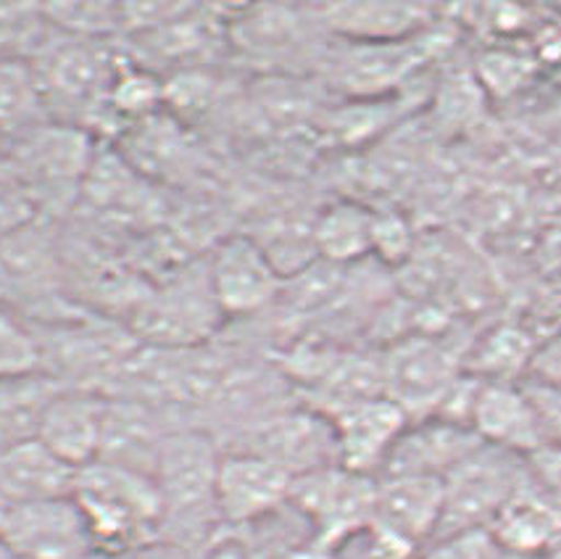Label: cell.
<instances>
[{
  "label": "cell",
  "instance_id": "obj_23",
  "mask_svg": "<svg viewBox=\"0 0 561 559\" xmlns=\"http://www.w3.org/2000/svg\"><path fill=\"white\" fill-rule=\"evenodd\" d=\"M64 388L43 369L0 378V448L37 438L45 412Z\"/></svg>",
  "mask_w": 561,
  "mask_h": 559
},
{
  "label": "cell",
  "instance_id": "obj_13",
  "mask_svg": "<svg viewBox=\"0 0 561 559\" xmlns=\"http://www.w3.org/2000/svg\"><path fill=\"white\" fill-rule=\"evenodd\" d=\"M293 478L272 461L248 452L225 448L217 478V512L221 525L243 528L261 523L290 502Z\"/></svg>",
  "mask_w": 561,
  "mask_h": 559
},
{
  "label": "cell",
  "instance_id": "obj_5",
  "mask_svg": "<svg viewBox=\"0 0 561 559\" xmlns=\"http://www.w3.org/2000/svg\"><path fill=\"white\" fill-rule=\"evenodd\" d=\"M380 364L385 396L411 422L435 418L465 378L456 351L435 335L401 338L380 356Z\"/></svg>",
  "mask_w": 561,
  "mask_h": 559
},
{
  "label": "cell",
  "instance_id": "obj_19",
  "mask_svg": "<svg viewBox=\"0 0 561 559\" xmlns=\"http://www.w3.org/2000/svg\"><path fill=\"white\" fill-rule=\"evenodd\" d=\"M88 146L77 138L71 127H35L30 135L14 142L16 172L22 191L30 196L54 198L58 187L88 169Z\"/></svg>",
  "mask_w": 561,
  "mask_h": 559
},
{
  "label": "cell",
  "instance_id": "obj_29",
  "mask_svg": "<svg viewBox=\"0 0 561 559\" xmlns=\"http://www.w3.org/2000/svg\"><path fill=\"white\" fill-rule=\"evenodd\" d=\"M41 369L37 343L30 324L0 304V378Z\"/></svg>",
  "mask_w": 561,
  "mask_h": 559
},
{
  "label": "cell",
  "instance_id": "obj_25",
  "mask_svg": "<svg viewBox=\"0 0 561 559\" xmlns=\"http://www.w3.org/2000/svg\"><path fill=\"white\" fill-rule=\"evenodd\" d=\"M45 103L27 61L0 58V140L19 142L41 127Z\"/></svg>",
  "mask_w": 561,
  "mask_h": 559
},
{
  "label": "cell",
  "instance_id": "obj_22",
  "mask_svg": "<svg viewBox=\"0 0 561 559\" xmlns=\"http://www.w3.org/2000/svg\"><path fill=\"white\" fill-rule=\"evenodd\" d=\"M561 533V510L533 478L501 506L499 515L488 525V536L508 557L540 559L553 538Z\"/></svg>",
  "mask_w": 561,
  "mask_h": 559
},
{
  "label": "cell",
  "instance_id": "obj_38",
  "mask_svg": "<svg viewBox=\"0 0 561 559\" xmlns=\"http://www.w3.org/2000/svg\"><path fill=\"white\" fill-rule=\"evenodd\" d=\"M506 559H517V557H508V555H506Z\"/></svg>",
  "mask_w": 561,
  "mask_h": 559
},
{
  "label": "cell",
  "instance_id": "obj_7",
  "mask_svg": "<svg viewBox=\"0 0 561 559\" xmlns=\"http://www.w3.org/2000/svg\"><path fill=\"white\" fill-rule=\"evenodd\" d=\"M225 448V446H221ZM230 452H248L272 461L296 480L337 461V441L330 418L311 407H283L256 425L245 427L243 441Z\"/></svg>",
  "mask_w": 561,
  "mask_h": 559
},
{
  "label": "cell",
  "instance_id": "obj_2",
  "mask_svg": "<svg viewBox=\"0 0 561 559\" xmlns=\"http://www.w3.org/2000/svg\"><path fill=\"white\" fill-rule=\"evenodd\" d=\"M75 502L80 504L98 551L140 555L164 536L159 486L140 472L93 461L77 476Z\"/></svg>",
  "mask_w": 561,
  "mask_h": 559
},
{
  "label": "cell",
  "instance_id": "obj_21",
  "mask_svg": "<svg viewBox=\"0 0 561 559\" xmlns=\"http://www.w3.org/2000/svg\"><path fill=\"white\" fill-rule=\"evenodd\" d=\"M80 470L50 452L41 438L0 448V497L9 504L75 497Z\"/></svg>",
  "mask_w": 561,
  "mask_h": 559
},
{
  "label": "cell",
  "instance_id": "obj_15",
  "mask_svg": "<svg viewBox=\"0 0 561 559\" xmlns=\"http://www.w3.org/2000/svg\"><path fill=\"white\" fill-rule=\"evenodd\" d=\"M330 422L335 431L341 467L377 478L411 420L388 396H377V399L337 409L330 414Z\"/></svg>",
  "mask_w": 561,
  "mask_h": 559
},
{
  "label": "cell",
  "instance_id": "obj_26",
  "mask_svg": "<svg viewBox=\"0 0 561 559\" xmlns=\"http://www.w3.org/2000/svg\"><path fill=\"white\" fill-rule=\"evenodd\" d=\"M54 27L43 14V5L0 3V58L32 61L48 43Z\"/></svg>",
  "mask_w": 561,
  "mask_h": 559
},
{
  "label": "cell",
  "instance_id": "obj_14",
  "mask_svg": "<svg viewBox=\"0 0 561 559\" xmlns=\"http://www.w3.org/2000/svg\"><path fill=\"white\" fill-rule=\"evenodd\" d=\"M469 427L482 444L519 457H530L548 444L538 409L517 380L478 378L469 407Z\"/></svg>",
  "mask_w": 561,
  "mask_h": 559
},
{
  "label": "cell",
  "instance_id": "obj_33",
  "mask_svg": "<svg viewBox=\"0 0 561 559\" xmlns=\"http://www.w3.org/2000/svg\"><path fill=\"white\" fill-rule=\"evenodd\" d=\"M527 373H530V383L551 388V391H561V333L538 343V351H535Z\"/></svg>",
  "mask_w": 561,
  "mask_h": 559
},
{
  "label": "cell",
  "instance_id": "obj_11",
  "mask_svg": "<svg viewBox=\"0 0 561 559\" xmlns=\"http://www.w3.org/2000/svg\"><path fill=\"white\" fill-rule=\"evenodd\" d=\"M0 544L16 559H82L93 551V538L75 497L11 504Z\"/></svg>",
  "mask_w": 561,
  "mask_h": 559
},
{
  "label": "cell",
  "instance_id": "obj_3",
  "mask_svg": "<svg viewBox=\"0 0 561 559\" xmlns=\"http://www.w3.org/2000/svg\"><path fill=\"white\" fill-rule=\"evenodd\" d=\"M527 478H530L527 457L480 444L443 478V523L438 538L488 531L501 506L527 483Z\"/></svg>",
  "mask_w": 561,
  "mask_h": 559
},
{
  "label": "cell",
  "instance_id": "obj_16",
  "mask_svg": "<svg viewBox=\"0 0 561 559\" xmlns=\"http://www.w3.org/2000/svg\"><path fill=\"white\" fill-rule=\"evenodd\" d=\"M480 444L478 433L459 422L440 418L409 422L377 478L416 476L443 480Z\"/></svg>",
  "mask_w": 561,
  "mask_h": 559
},
{
  "label": "cell",
  "instance_id": "obj_34",
  "mask_svg": "<svg viewBox=\"0 0 561 559\" xmlns=\"http://www.w3.org/2000/svg\"><path fill=\"white\" fill-rule=\"evenodd\" d=\"M522 386H525L535 409H538L548 444H561V391H551V388H543L530 380L522 383Z\"/></svg>",
  "mask_w": 561,
  "mask_h": 559
},
{
  "label": "cell",
  "instance_id": "obj_8",
  "mask_svg": "<svg viewBox=\"0 0 561 559\" xmlns=\"http://www.w3.org/2000/svg\"><path fill=\"white\" fill-rule=\"evenodd\" d=\"M98 41L88 37L56 35L50 32L48 43L37 50L30 61L41 90L45 109L67 106L77 112V106H93L101 95H111L116 75L108 50H103Z\"/></svg>",
  "mask_w": 561,
  "mask_h": 559
},
{
  "label": "cell",
  "instance_id": "obj_32",
  "mask_svg": "<svg viewBox=\"0 0 561 559\" xmlns=\"http://www.w3.org/2000/svg\"><path fill=\"white\" fill-rule=\"evenodd\" d=\"M530 478L540 491L561 510V444H546L527 457Z\"/></svg>",
  "mask_w": 561,
  "mask_h": 559
},
{
  "label": "cell",
  "instance_id": "obj_27",
  "mask_svg": "<svg viewBox=\"0 0 561 559\" xmlns=\"http://www.w3.org/2000/svg\"><path fill=\"white\" fill-rule=\"evenodd\" d=\"M538 346L533 338L519 328H495L491 335L482 341L478 351V378L482 380H514V375H522L530 369V362Z\"/></svg>",
  "mask_w": 561,
  "mask_h": 559
},
{
  "label": "cell",
  "instance_id": "obj_12",
  "mask_svg": "<svg viewBox=\"0 0 561 559\" xmlns=\"http://www.w3.org/2000/svg\"><path fill=\"white\" fill-rule=\"evenodd\" d=\"M208 283L225 317H251L277 304L285 277L251 236H232L214 249Z\"/></svg>",
  "mask_w": 561,
  "mask_h": 559
},
{
  "label": "cell",
  "instance_id": "obj_30",
  "mask_svg": "<svg viewBox=\"0 0 561 559\" xmlns=\"http://www.w3.org/2000/svg\"><path fill=\"white\" fill-rule=\"evenodd\" d=\"M420 559H506V555L488 536V531H469L438 538L422 551Z\"/></svg>",
  "mask_w": 561,
  "mask_h": 559
},
{
  "label": "cell",
  "instance_id": "obj_6",
  "mask_svg": "<svg viewBox=\"0 0 561 559\" xmlns=\"http://www.w3.org/2000/svg\"><path fill=\"white\" fill-rule=\"evenodd\" d=\"M443 523V480L396 476L377 478L369 533L388 559H409L438 538Z\"/></svg>",
  "mask_w": 561,
  "mask_h": 559
},
{
  "label": "cell",
  "instance_id": "obj_4",
  "mask_svg": "<svg viewBox=\"0 0 561 559\" xmlns=\"http://www.w3.org/2000/svg\"><path fill=\"white\" fill-rule=\"evenodd\" d=\"M375 497L377 478L335 465L293 480L288 504L311 531L314 551H332L358 533H369Z\"/></svg>",
  "mask_w": 561,
  "mask_h": 559
},
{
  "label": "cell",
  "instance_id": "obj_35",
  "mask_svg": "<svg viewBox=\"0 0 561 559\" xmlns=\"http://www.w3.org/2000/svg\"><path fill=\"white\" fill-rule=\"evenodd\" d=\"M82 559H137V555H114V551H98L93 549L88 557Z\"/></svg>",
  "mask_w": 561,
  "mask_h": 559
},
{
  "label": "cell",
  "instance_id": "obj_1",
  "mask_svg": "<svg viewBox=\"0 0 561 559\" xmlns=\"http://www.w3.org/2000/svg\"><path fill=\"white\" fill-rule=\"evenodd\" d=\"M225 448L204 427H172L161 446L153 480L164 502V536L191 551L193 541H211L217 512V478Z\"/></svg>",
  "mask_w": 561,
  "mask_h": 559
},
{
  "label": "cell",
  "instance_id": "obj_18",
  "mask_svg": "<svg viewBox=\"0 0 561 559\" xmlns=\"http://www.w3.org/2000/svg\"><path fill=\"white\" fill-rule=\"evenodd\" d=\"M106 404L108 396L103 391L64 388L45 412L37 438L75 470H82L101 454Z\"/></svg>",
  "mask_w": 561,
  "mask_h": 559
},
{
  "label": "cell",
  "instance_id": "obj_17",
  "mask_svg": "<svg viewBox=\"0 0 561 559\" xmlns=\"http://www.w3.org/2000/svg\"><path fill=\"white\" fill-rule=\"evenodd\" d=\"M169 431L172 427H164L156 404L129 396H108L98 461L153 478Z\"/></svg>",
  "mask_w": 561,
  "mask_h": 559
},
{
  "label": "cell",
  "instance_id": "obj_36",
  "mask_svg": "<svg viewBox=\"0 0 561 559\" xmlns=\"http://www.w3.org/2000/svg\"><path fill=\"white\" fill-rule=\"evenodd\" d=\"M540 559H561V533H559L557 538H553L551 546H548V549H546V555L540 557Z\"/></svg>",
  "mask_w": 561,
  "mask_h": 559
},
{
  "label": "cell",
  "instance_id": "obj_24",
  "mask_svg": "<svg viewBox=\"0 0 561 559\" xmlns=\"http://www.w3.org/2000/svg\"><path fill=\"white\" fill-rule=\"evenodd\" d=\"M317 259L354 266L375 251V212L356 201H335L314 219Z\"/></svg>",
  "mask_w": 561,
  "mask_h": 559
},
{
  "label": "cell",
  "instance_id": "obj_9",
  "mask_svg": "<svg viewBox=\"0 0 561 559\" xmlns=\"http://www.w3.org/2000/svg\"><path fill=\"white\" fill-rule=\"evenodd\" d=\"M221 317L206 270L195 280L185 275L148 296L135 315L133 335L137 343H151V349L187 351L204 343Z\"/></svg>",
  "mask_w": 561,
  "mask_h": 559
},
{
  "label": "cell",
  "instance_id": "obj_10",
  "mask_svg": "<svg viewBox=\"0 0 561 559\" xmlns=\"http://www.w3.org/2000/svg\"><path fill=\"white\" fill-rule=\"evenodd\" d=\"M443 37L438 30L393 43H345L330 56L332 80L343 93L358 101H375L388 90L401 88L416 69L438 54Z\"/></svg>",
  "mask_w": 561,
  "mask_h": 559
},
{
  "label": "cell",
  "instance_id": "obj_20",
  "mask_svg": "<svg viewBox=\"0 0 561 559\" xmlns=\"http://www.w3.org/2000/svg\"><path fill=\"white\" fill-rule=\"evenodd\" d=\"M317 16L345 43L407 41L435 27V11L422 3H328Z\"/></svg>",
  "mask_w": 561,
  "mask_h": 559
},
{
  "label": "cell",
  "instance_id": "obj_37",
  "mask_svg": "<svg viewBox=\"0 0 561 559\" xmlns=\"http://www.w3.org/2000/svg\"><path fill=\"white\" fill-rule=\"evenodd\" d=\"M9 502H5L3 497H0V531H3V523H5V515H9Z\"/></svg>",
  "mask_w": 561,
  "mask_h": 559
},
{
  "label": "cell",
  "instance_id": "obj_28",
  "mask_svg": "<svg viewBox=\"0 0 561 559\" xmlns=\"http://www.w3.org/2000/svg\"><path fill=\"white\" fill-rule=\"evenodd\" d=\"M48 24L61 35L101 41L122 30V3H48L43 5Z\"/></svg>",
  "mask_w": 561,
  "mask_h": 559
},
{
  "label": "cell",
  "instance_id": "obj_31",
  "mask_svg": "<svg viewBox=\"0 0 561 559\" xmlns=\"http://www.w3.org/2000/svg\"><path fill=\"white\" fill-rule=\"evenodd\" d=\"M382 262L398 264L414 256V236L403 217L393 212H375V251Z\"/></svg>",
  "mask_w": 561,
  "mask_h": 559
}]
</instances>
